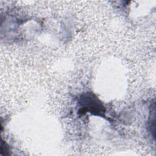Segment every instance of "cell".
<instances>
[{
	"mask_svg": "<svg viewBox=\"0 0 156 156\" xmlns=\"http://www.w3.org/2000/svg\"><path fill=\"white\" fill-rule=\"evenodd\" d=\"M79 103L83 114L90 112L93 115L104 116L105 108L99 99L92 93H86L80 97Z\"/></svg>",
	"mask_w": 156,
	"mask_h": 156,
	"instance_id": "cell-1",
	"label": "cell"
}]
</instances>
